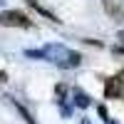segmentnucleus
<instances>
[{"label":"nucleus","instance_id":"nucleus-1","mask_svg":"<svg viewBox=\"0 0 124 124\" xmlns=\"http://www.w3.org/2000/svg\"><path fill=\"white\" fill-rule=\"evenodd\" d=\"M0 25L3 27H32V20L20 10H3L0 13Z\"/></svg>","mask_w":124,"mask_h":124},{"label":"nucleus","instance_id":"nucleus-2","mask_svg":"<svg viewBox=\"0 0 124 124\" xmlns=\"http://www.w3.org/2000/svg\"><path fill=\"white\" fill-rule=\"evenodd\" d=\"M104 97L107 99H124V77H107Z\"/></svg>","mask_w":124,"mask_h":124},{"label":"nucleus","instance_id":"nucleus-3","mask_svg":"<svg viewBox=\"0 0 124 124\" xmlns=\"http://www.w3.org/2000/svg\"><path fill=\"white\" fill-rule=\"evenodd\" d=\"M104 10L114 17V20H124V0H102Z\"/></svg>","mask_w":124,"mask_h":124},{"label":"nucleus","instance_id":"nucleus-4","mask_svg":"<svg viewBox=\"0 0 124 124\" xmlns=\"http://www.w3.org/2000/svg\"><path fill=\"white\" fill-rule=\"evenodd\" d=\"M79 62H82V55L75 52V50H67L65 57H62V62H60V67H77Z\"/></svg>","mask_w":124,"mask_h":124},{"label":"nucleus","instance_id":"nucleus-5","mask_svg":"<svg viewBox=\"0 0 124 124\" xmlns=\"http://www.w3.org/2000/svg\"><path fill=\"white\" fill-rule=\"evenodd\" d=\"M5 99H8V102H10V104H13L15 109H17V114H20V117H23V119H25L27 124H37V122H35L32 117H30V112H27V109H25L23 104H20V102H17V99H13V97H5Z\"/></svg>","mask_w":124,"mask_h":124},{"label":"nucleus","instance_id":"nucleus-6","mask_svg":"<svg viewBox=\"0 0 124 124\" xmlns=\"http://www.w3.org/2000/svg\"><path fill=\"white\" fill-rule=\"evenodd\" d=\"M27 3H30V5H32V8L37 10V13H40V15H45L47 20H52V23H60V20H57V15H55V13H50V10H47V8H42V5H40V3H37V0H27Z\"/></svg>","mask_w":124,"mask_h":124},{"label":"nucleus","instance_id":"nucleus-7","mask_svg":"<svg viewBox=\"0 0 124 124\" xmlns=\"http://www.w3.org/2000/svg\"><path fill=\"white\" fill-rule=\"evenodd\" d=\"M75 104H77V107H82V109L89 107V94H85L82 89H75Z\"/></svg>","mask_w":124,"mask_h":124},{"label":"nucleus","instance_id":"nucleus-8","mask_svg":"<svg viewBox=\"0 0 124 124\" xmlns=\"http://www.w3.org/2000/svg\"><path fill=\"white\" fill-rule=\"evenodd\" d=\"M55 94H57V102H62V97H65V85H57Z\"/></svg>","mask_w":124,"mask_h":124},{"label":"nucleus","instance_id":"nucleus-9","mask_svg":"<svg viewBox=\"0 0 124 124\" xmlns=\"http://www.w3.org/2000/svg\"><path fill=\"white\" fill-rule=\"evenodd\" d=\"M97 112H99V117H102V119H104V122L109 119V112H107V107H99Z\"/></svg>","mask_w":124,"mask_h":124},{"label":"nucleus","instance_id":"nucleus-10","mask_svg":"<svg viewBox=\"0 0 124 124\" xmlns=\"http://www.w3.org/2000/svg\"><path fill=\"white\" fill-rule=\"evenodd\" d=\"M112 52H114V57H119V60H124V50H122V47H114V50H112Z\"/></svg>","mask_w":124,"mask_h":124},{"label":"nucleus","instance_id":"nucleus-11","mask_svg":"<svg viewBox=\"0 0 124 124\" xmlns=\"http://www.w3.org/2000/svg\"><path fill=\"white\" fill-rule=\"evenodd\" d=\"M3 82H8V72H3V70H0V85H3Z\"/></svg>","mask_w":124,"mask_h":124},{"label":"nucleus","instance_id":"nucleus-12","mask_svg":"<svg viewBox=\"0 0 124 124\" xmlns=\"http://www.w3.org/2000/svg\"><path fill=\"white\" fill-rule=\"evenodd\" d=\"M119 42L124 45V30H122V32H119Z\"/></svg>","mask_w":124,"mask_h":124},{"label":"nucleus","instance_id":"nucleus-13","mask_svg":"<svg viewBox=\"0 0 124 124\" xmlns=\"http://www.w3.org/2000/svg\"><path fill=\"white\" fill-rule=\"evenodd\" d=\"M107 124H117V122H114V119H107Z\"/></svg>","mask_w":124,"mask_h":124},{"label":"nucleus","instance_id":"nucleus-14","mask_svg":"<svg viewBox=\"0 0 124 124\" xmlns=\"http://www.w3.org/2000/svg\"><path fill=\"white\" fill-rule=\"evenodd\" d=\"M122 77H124V75H122Z\"/></svg>","mask_w":124,"mask_h":124}]
</instances>
